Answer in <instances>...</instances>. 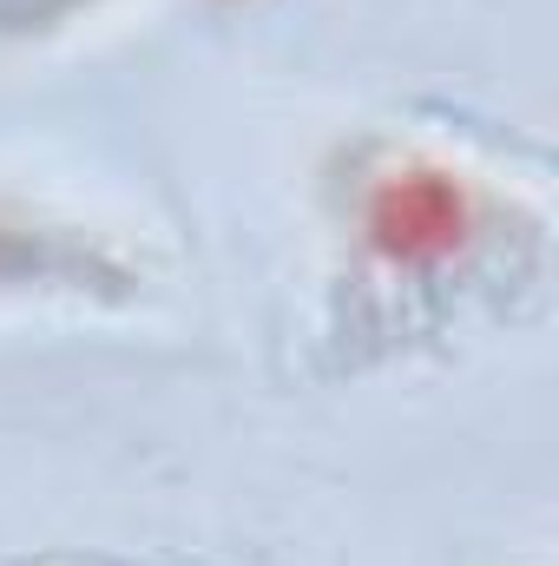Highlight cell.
Instances as JSON below:
<instances>
[{
    "label": "cell",
    "mask_w": 559,
    "mask_h": 566,
    "mask_svg": "<svg viewBox=\"0 0 559 566\" xmlns=\"http://www.w3.org/2000/svg\"><path fill=\"white\" fill-rule=\"evenodd\" d=\"M349 238L362 277L428 290L461 277L494 238V198L421 145H376L349 178Z\"/></svg>",
    "instance_id": "cell-1"
},
{
    "label": "cell",
    "mask_w": 559,
    "mask_h": 566,
    "mask_svg": "<svg viewBox=\"0 0 559 566\" xmlns=\"http://www.w3.org/2000/svg\"><path fill=\"white\" fill-rule=\"evenodd\" d=\"M33 283L119 290L126 264L106 244H86L73 224H46L20 205H0V290H33Z\"/></svg>",
    "instance_id": "cell-2"
}]
</instances>
